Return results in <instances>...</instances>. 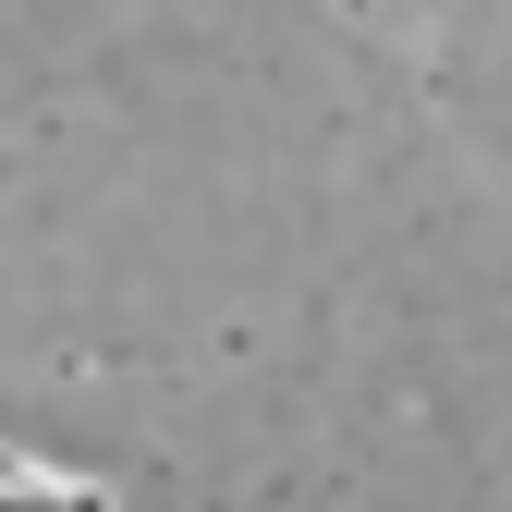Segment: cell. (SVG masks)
I'll list each match as a JSON object with an SVG mask.
<instances>
[{
	"instance_id": "obj_1",
	"label": "cell",
	"mask_w": 512,
	"mask_h": 512,
	"mask_svg": "<svg viewBox=\"0 0 512 512\" xmlns=\"http://www.w3.org/2000/svg\"><path fill=\"white\" fill-rule=\"evenodd\" d=\"M0 512H110V500H86V488H25V476H0Z\"/></svg>"
}]
</instances>
